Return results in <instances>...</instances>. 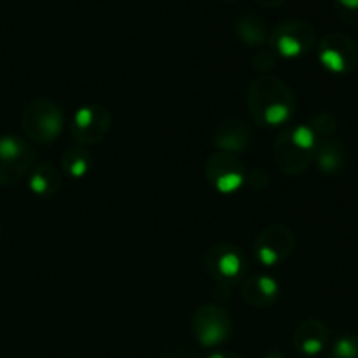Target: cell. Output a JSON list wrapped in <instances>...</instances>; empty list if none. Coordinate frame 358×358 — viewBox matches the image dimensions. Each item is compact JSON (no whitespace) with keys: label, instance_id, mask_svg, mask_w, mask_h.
<instances>
[{"label":"cell","instance_id":"ba28073f","mask_svg":"<svg viewBox=\"0 0 358 358\" xmlns=\"http://www.w3.org/2000/svg\"><path fill=\"white\" fill-rule=\"evenodd\" d=\"M110 112L107 108L101 105H87L76 112L70 133L80 145H93L105 138L110 129Z\"/></svg>","mask_w":358,"mask_h":358},{"label":"cell","instance_id":"52a82bcc","mask_svg":"<svg viewBox=\"0 0 358 358\" xmlns=\"http://www.w3.org/2000/svg\"><path fill=\"white\" fill-rule=\"evenodd\" d=\"M296 247L292 231L283 224H271L257 236L254 243L255 255L264 266H276L285 261Z\"/></svg>","mask_w":358,"mask_h":358},{"label":"cell","instance_id":"ffe728a7","mask_svg":"<svg viewBox=\"0 0 358 358\" xmlns=\"http://www.w3.org/2000/svg\"><path fill=\"white\" fill-rule=\"evenodd\" d=\"M311 129L315 131V135H322V136H331L332 133L338 129V121L332 117L331 114H318L315 115L313 121H311Z\"/></svg>","mask_w":358,"mask_h":358},{"label":"cell","instance_id":"4316f807","mask_svg":"<svg viewBox=\"0 0 358 358\" xmlns=\"http://www.w3.org/2000/svg\"><path fill=\"white\" fill-rule=\"evenodd\" d=\"M222 2H227V3H229V2H236V0H222Z\"/></svg>","mask_w":358,"mask_h":358},{"label":"cell","instance_id":"7402d4cb","mask_svg":"<svg viewBox=\"0 0 358 358\" xmlns=\"http://www.w3.org/2000/svg\"><path fill=\"white\" fill-rule=\"evenodd\" d=\"M273 55H275V51L257 52V56L254 58V69L257 72H269V70H273L276 63V58Z\"/></svg>","mask_w":358,"mask_h":358},{"label":"cell","instance_id":"8992f818","mask_svg":"<svg viewBox=\"0 0 358 358\" xmlns=\"http://www.w3.org/2000/svg\"><path fill=\"white\" fill-rule=\"evenodd\" d=\"M192 332L205 348H213L226 343L231 336V318L222 308L201 306L192 318Z\"/></svg>","mask_w":358,"mask_h":358},{"label":"cell","instance_id":"30bf717a","mask_svg":"<svg viewBox=\"0 0 358 358\" xmlns=\"http://www.w3.org/2000/svg\"><path fill=\"white\" fill-rule=\"evenodd\" d=\"M315 157V150H308L294 143L289 131L282 133L275 147V161L287 175H299L306 170Z\"/></svg>","mask_w":358,"mask_h":358},{"label":"cell","instance_id":"277c9868","mask_svg":"<svg viewBox=\"0 0 358 358\" xmlns=\"http://www.w3.org/2000/svg\"><path fill=\"white\" fill-rule=\"evenodd\" d=\"M268 41L271 42V48L276 55L285 58H299L313 49L317 35L313 27L306 21L287 20L269 34Z\"/></svg>","mask_w":358,"mask_h":358},{"label":"cell","instance_id":"5bb4252c","mask_svg":"<svg viewBox=\"0 0 358 358\" xmlns=\"http://www.w3.org/2000/svg\"><path fill=\"white\" fill-rule=\"evenodd\" d=\"M278 283L271 276H252L243 283L241 296L255 308H268L278 299Z\"/></svg>","mask_w":358,"mask_h":358},{"label":"cell","instance_id":"2e32d148","mask_svg":"<svg viewBox=\"0 0 358 358\" xmlns=\"http://www.w3.org/2000/svg\"><path fill=\"white\" fill-rule=\"evenodd\" d=\"M234 28H236L238 37L243 41V44L250 45V48H255V45L264 44L269 38L268 27H266V21L262 20L257 14H241L240 17L234 23Z\"/></svg>","mask_w":358,"mask_h":358},{"label":"cell","instance_id":"d4e9b609","mask_svg":"<svg viewBox=\"0 0 358 358\" xmlns=\"http://www.w3.org/2000/svg\"><path fill=\"white\" fill-rule=\"evenodd\" d=\"M208 358H243L238 353H229V352H224V353H212Z\"/></svg>","mask_w":358,"mask_h":358},{"label":"cell","instance_id":"9a60e30c","mask_svg":"<svg viewBox=\"0 0 358 358\" xmlns=\"http://www.w3.org/2000/svg\"><path fill=\"white\" fill-rule=\"evenodd\" d=\"M62 187V175L48 161H41L31 168L30 189L37 196H52Z\"/></svg>","mask_w":358,"mask_h":358},{"label":"cell","instance_id":"d6986e66","mask_svg":"<svg viewBox=\"0 0 358 358\" xmlns=\"http://www.w3.org/2000/svg\"><path fill=\"white\" fill-rule=\"evenodd\" d=\"M331 358H358V336H343L334 343Z\"/></svg>","mask_w":358,"mask_h":358},{"label":"cell","instance_id":"603a6c76","mask_svg":"<svg viewBox=\"0 0 358 358\" xmlns=\"http://www.w3.org/2000/svg\"><path fill=\"white\" fill-rule=\"evenodd\" d=\"M164 358H196V357L192 355V353L184 352V350L177 348V350H173V352L166 353V355H164Z\"/></svg>","mask_w":358,"mask_h":358},{"label":"cell","instance_id":"484cf974","mask_svg":"<svg viewBox=\"0 0 358 358\" xmlns=\"http://www.w3.org/2000/svg\"><path fill=\"white\" fill-rule=\"evenodd\" d=\"M264 358H285V357H283L280 352H269L268 355H264Z\"/></svg>","mask_w":358,"mask_h":358},{"label":"cell","instance_id":"7a4b0ae2","mask_svg":"<svg viewBox=\"0 0 358 358\" xmlns=\"http://www.w3.org/2000/svg\"><path fill=\"white\" fill-rule=\"evenodd\" d=\"M21 122L28 138L38 143H49L62 135L65 117L55 101L49 98H37L23 110Z\"/></svg>","mask_w":358,"mask_h":358},{"label":"cell","instance_id":"44dd1931","mask_svg":"<svg viewBox=\"0 0 358 358\" xmlns=\"http://www.w3.org/2000/svg\"><path fill=\"white\" fill-rule=\"evenodd\" d=\"M336 13L343 21L358 24V0H336Z\"/></svg>","mask_w":358,"mask_h":358},{"label":"cell","instance_id":"cb8c5ba5","mask_svg":"<svg viewBox=\"0 0 358 358\" xmlns=\"http://www.w3.org/2000/svg\"><path fill=\"white\" fill-rule=\"evenodd\" d=\"M254 2L259 3V6H262V7H269V9H273V7L282 6L285 0H254Z\"/></svg>","mask_w":358,"mask_h":358},{"label":"cell","instance_id":"9c48e42d","mask_svg":"<svg viewBox=\"0 0 358 358\" xmlns=\"http://www.w3.org/2000/svg\"><path fill=\"white\" fill-rule=\"evenodd\" d=\"M206 177L215 185L217 191L229 194L245 180L243 163L234 154L215 152L206 161Z\"/></svg>","mask_w":358,"mask_h":358},{"label":"cell","instance_id":"3957f363","mask_svg":"<svg viewBox=\"0 0 358 358\" xmlns=\"http://www.w3.org/2000/svg\"><path fill=\"white\" fill-rule=\"evenodd\" d=\"M35 149L14 135L0 136V185L20 182L35 166Z\"/></svg>","mask_w":358,"mask_h":358},{"label":"cell","instance_id":"7c38bea8","mask_svg":"<svg viewBox=\"0 0 358 358\" xmlns=\"http://www.w3.org/2000/svg\"><path fill=\"white\" fill-rule=\"evenodd\" d=\"M213 143L220 152L241 154L247 150L248 143H250V129L243 121L236 117L224 119L217 126Z\"/></svg>","mask_w":358,"mask_h":358},{"label":"cell","instance_id":"8fae6325","mask_svg":"<svg viewBox=\"0 0 358 358\" xmlns=\"http://www.w3.org/2000/svg\"><path fill=\"white\" fill-rule=\"evenodd\" d=\"M206 269L220 282H234L243 271V259L236 248L229 245H219L210 248L206 254Z\"/></svg>","mask_w":358,"mask_h":358},{"label":"cell","instance_id":"ac0fdd59","mask_svg":"<svg viewBox=\"0 0 358 358\" xmlns=\"http://www.w3.org/2000/svg\"><path fill=\"white\" fill-rule=\"evenodd\" d=\"M317 154L318 166L325 173H336V171L341 170L343 166V150L338 143L334 142H320L317 143Z\"/></svg>","mask_w":358,"mask_h":358},{"label":"cell","instance_id":"6da1fadb","mask_svg":"<svg viewBox=\"0 0 358 358\" xmlns=\"http://www.w3.org/2000/svg\"><path fill=\"white\" fill-rule=\"evenodd\" d=\"M248 107L259 124L278 126L292 117L296 98L283 80L262 77L248 90Z\"/></svg>","mask_w":358,"mask_h":358},{"label":"cell","instance_id":"5b68a950","mask_svg":"<svg viewBox=\"0 0 358 358\" xmlns=\"http://www.w3.org/2000/svg\"><path fill=\"white\" fill-rule=\"evenodd\" d=\"M318 59L332 73H348L358 65V45L348 35L329 34L320 41Z\"/></svg>","mask_w":358,"mask_h":358},{"label":"cell","instance_id":"e0dca14e","mask_svg":"<svg viewBox=\"0 0 358 358\" xmlns=\"http://www.w3.org/2000/svg\"><path fill=\"white\" fill-rule=\"evenodd\" d=\"M91 159L93 157H91V154L84 147H69L62 156L63 171L70 178H83L87 173V170H90Z\"/></svg>","mask_w":358,"mask_h":358},{"label":"cell","instance_id":"4fadbf2b","mask_svg":"<svg viewBox=\"0 0 358 358\" xmlns=\"http://www.w3.org/2000/svg\"><path fill=\"white\" fill-rule=\"evenodd\" d=\"M329 331L324 322L311 320L303 322L294 334V346L297 352L306 357H315L327 346Z\"/></svg>","mask_w":358,"mask_h":358}]
</instances>
